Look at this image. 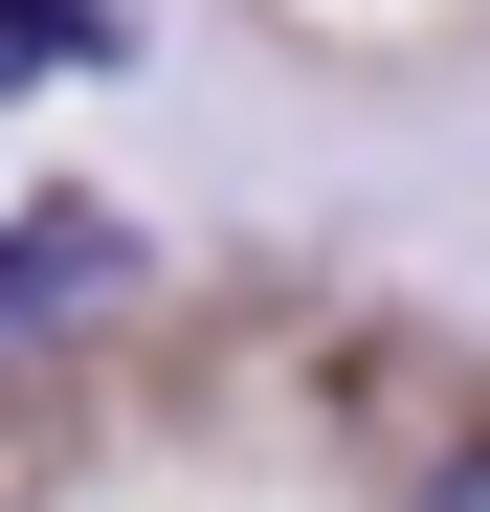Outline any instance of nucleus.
<instances>
[{
    "label": "nucleus",
    "mask_w": 490,
    "mask_h": 512,
    "mask_svg": "<svg viewBox=\"0 0 490 512\" xmlns=\"http://www.w3.org/2000/svg\"><path fill=\"white\" fill-rule=\"evenodd\" d=\"M67 290H112V223H0V334L67 312Z\"/></svg>",
    "instance_id": "1"
},
{
    "label": "nucleus",
    "mask_w": 490,
    "mask_h": 512,
    "mask_svg": "<svg viewBox=\"0 0 490 512\" xmlns=\"http://www.w3.org/2000/svg\"><path fill=\"white\" fill-rule=\"evenodd\" d=\"M45 67H90V0H0V112H23Z\"/></svg>",
    "instance_id": "2"
},
{
    "label": "nucleus",
    "mask_w": 490,
    "mask_h": 512,
    "mask_svg": "<svg viewBox=\"0 0 490 512\" xmlns=\"http://www.w3.org/2000/svg\"><path fill=\"white\" fill-rule=\"evenodd\" d=\"M424 512H490V446H446V490H424Z\"/></svg>",
    "instance_id": "3"
}]
</instances>
